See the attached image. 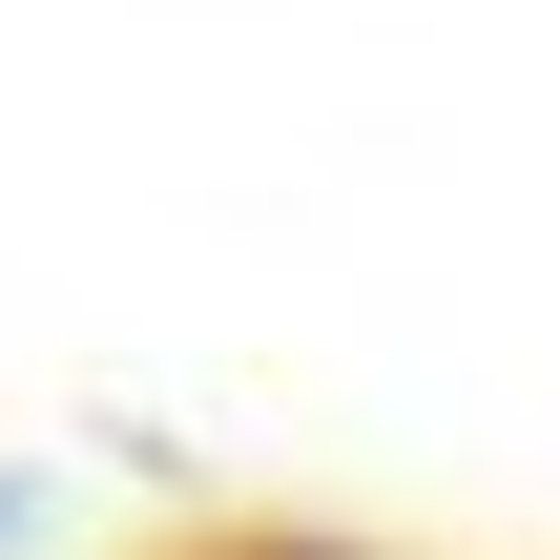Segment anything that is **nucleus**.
Here are the masks:
<instances>
[{"mask_svg": "<svg viewBox=\"0 0 560 560\" xmlns=\"http://www.w3.org/2000/svg\"><path fill=\"white\" fill-rule=\"evenodd\" d=\"M208 560H312V540H208Z\"/></svg>", "mask_w": 560, "mask_h": 560, "instance_id": "nucleus-1", "label": "nucleus"}]
</instances>
